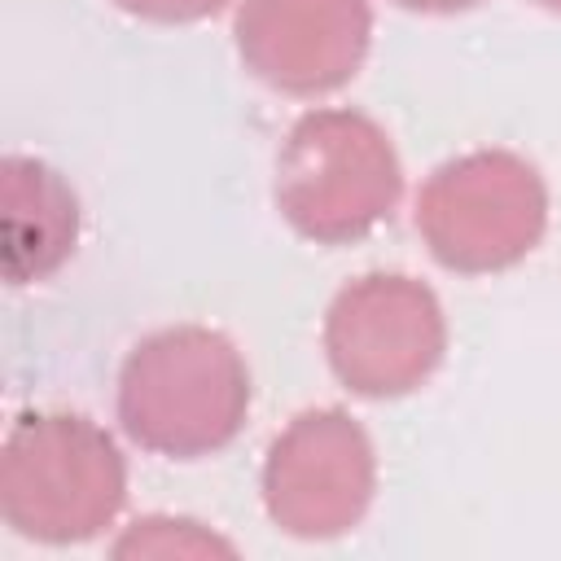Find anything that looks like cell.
Masks as SVG:
<instances>
[{"label": "cell", "mask_w": 561, "mask_h": 561, "mask_svg": "<svg viewBox=\"0 0 561 561\" xmlns=\"http://www.w3.org/2000/svg\"><path fill=\"white\" fill-rule=\"evenodd\" d=\"M403 171L386 131L355 110L302 114L276 158V206L320 245L368 237L399 202Z\"/></svg>", "instance_id": "3"}, {"label": "cell", "mask_w": 561, "mask_h": 561, "mask_svg": "<svg viewBox=\"0 0 561 561\" xmlns=\"http://www.w3.org/2000/svg\"><path fill=\"white\" fill-rule=\"evenodd\" d=\"M118 9L149 18V22H197L210 18L215 9H224L228 0H114Z\"/></svg>", "instance_id": "10"}, {"label": "cell", "mask_w": 561, "mask_h": 561, "mask_svg": "<svg viewBox=\"0 0 561 561\" xmlns=\"http://www.w3.org/2000/svg\"><path fill=\"white\" fill-rule=\"evenodd\" d=\"M535 4H543V9H557V13H561V0H535Z\"/></svg>", "instance_id": "12"}, {"label": "cell", "mask_w": 561, "mask_h": 561, "mask_svg": "<svg viewBox=\"0 0 561 561\" xmlns=\"http://www.w3.org/2000/svg\"><path fill=\"white\" fill-rule=\"evenodd\" d=\"M377 465L368 434L337 408H311L289 421L263 465V504L298 539L346 535L373 500Z\"/></svg>", "instance_id": "6"}, {"label": "cell", "mask_w": 561, "mask_h": 561, "mask_svg": "<svg viewBox=\"0 0 561 561\" xmlns=\"http://www.w3.org/2000/svg\"><path fill=\"white\" fill-rule=\"evenodd\" d=\"M127 495L114 438L75 412L18 416L0 456V513L39 543H79L110 526Z\"/></svg>", "instance_id": "2"}, {"label": "cell", "mask_w": 561, "mask_h": 561, "mask_svg": "<svg viewBox=\"0 0 561 561\" xmlns=\"http://www.w3.org/2000/svg\"><path fill=\"white\" fill-rule=\"evenodd\" d=\"M79 241V197L61 171L39 158H4L0 167V259L9 285L53 276Z\"/></svg>", "instance_id": "8"}, {"label": "cell", "mask_w": 561, "mask_h": 561, "mask_svg": "<svg viewBox=\"0 0 561 561\" xmlns=\"http://www.w3.org/2000/svg\"><path fill=\"white\" fill-rule=\"evenodd\" d=\"M447 324L438 298L403 272L351 280L324 316V351L342 386L364 399L416 390L443 359Z\"/></svg>", "instance_id": "5"}, {"label": "cell", "mask_w": 561, "mask_h": 561, "mask_svg": "<svg viewBox=\"0 0 561 561\" xmlns=\"http://www.w3.org/2000/svg\"><path fill=\"white\" fill-rule=\"evenodd\" d=\"M250 408V373L241 351L202 324L149 333L118 373L123 430L175 460L228 447Z\"/></svg>", "instance_id": "1"}, {"label": "cell", "mask_w": 561, "mask_h": 561, "mask_svg": "<svg viewBox=\"0 0 561 561\" xmlns=\"http://www.w3.org/2000/svg\"><path fill=\"white\" fill-rule=\"evenodd\" d=\"M543 224L548 193L539 171L504 149L443 162L416 197V228L451 272H504L522 263L539 245Z\"/></svg>", "instance_id": "4"}, {"label": "cell", "mask_w": 561, "mask_h": 561, "mask_svg": "<svg viewBox=\"0 0 561 561\" xmlns=\"http://www.w3.org/2000/svg\"><path fill=\"white\" fill-rule=\"evenodd\" d=\"M368 35V0H241L237 9L245 70L294 96L342 88L359 70Z\"/></svg>", "instance_id": "7"}, {"label": "cell", "mask_w": 561, "mask_h": 561, "mask_svg": "<svg viewBox=\"0 0 561 561\" xmlns=\"http://www.w3.org/2000/svg\"><path fill=\"white\" fill-rule=\"evenodd\" d=\"M403 9H421V13H460V9H473L478 0H399Z\"/></svg>", "instance_id": "11"}, {"label": "cell", "mask_w": 561, "mask_h": 561, "mask_svg": "<svg viewBox=\"0 0 561 561\" xmlns=\"http://www.w3.org/2000/svg\"><path fill=\"white\" fill-rule=\"evenodd\" d=\"M118 557H167V552H224L232 557V543L206 535L197 522H171V517H145L118 539Z\"/></svg>", "instance_id": "9"}]
</instances>
